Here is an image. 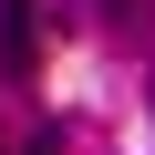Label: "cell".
Returning a JSON list of instances; mask_svg holds the SVG:
<instances>
[{
    "mask_svg": "<svg viewBox=\"0 0 155 155\" xmlns=\"http://www.w3.org/2000/svg\"><path fill=\"white\" fill-rule=\"evenodd\" d=\"M31 52H41V31H31V0H0V62H11V72H31Z\"/></svg>",
    "mask_w": 155,
    "mask_h": 155,
    "instance_id": "6da1fadb",
    "label": "cell"
},
{
    "mask_svg": "<svg viewBox=\"0 0 155 155\" xmlns=\"http://www.w3.org/2000/svg\"><path fill=\"white\" fill-rule=\"evenodd\" d=\"M104 11H134V0H104Z\"/></svg>",
    "mask_w": 155,
    "mask_h": 155,
    "instance_id": "3957f363",
    "label": "cell"
},
{
    "mask_svg": "<svg viewBox=\"0 0 155 155\" xmlns=\"http://www.w3.org/2000/svg\"><path fill=\"white\" fill-rule=\"evenodd\" d=\"M21 155H62V134H52V124H41V134H31V145H21Z\"/></svg>",
    "mask_w": 155,
    "mask_h": 155,
    "instance_id": "7a4b0ae2",
    "label": "cell"
}]
</instances>
